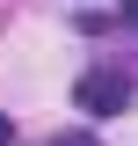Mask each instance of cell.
<instances>
[{
    "label": "cell",
    "mask_w": 138,
    "mask_h": 146,
    "mask_svg": "<svg viewBox=\"0 0 138 146\" xmlns=\"http://www.w3.org/2000/svg\"><path fill=\"white\" fill-rule=\"evenodd\" d=\"M138 95V73H116V66H95V73H80V88H73V102L87 110V117H116L124 102Z\"/></svg>",
    "instance_id": "cell-1"
},
{
    "label": "cell",
    "mask_w": 138,
    "mask_h": 146,
    "mask_svg": "<svg viewBox=\"0 0 138 146\" xmlns=\"http://www.w3.org/2000/svg\"><path fill=\"white\" fill-rule=\"evenodd\" d=\"M51 146H102L95 131H66V139H51Z\"/></svg>",
    "instance_id": "cell-2"
},
{
    "label": "cell",
    "mask_w": 138,
    "mask_h": 146,
    "mask_svg": "<svg viewBox=\"0 0 138 146\" xmlns=\"http://www.w3.org/2000/svg\"><path fill=\"white\" fill-rule=\"evenodd\" d=\"M116 15H124V22H131V29H138V0H116Z\"/></svg>",
    "instance_id": "cell-3"
},
{
    "label": "cell",
    "mask_w": 138,
    "mask_h": 146,
    "mask_svg": "<svg viewBox=\"0 0 138 146\" xmlns=\"http://www.w3.org/2000/svg\"><path fill=\"white\" fill-rule=\"evenodd\" d=\"M0 146H15V124H7V110H0Z\"/></svg>",
    "instance_id": "cell-4"
}]
</instances>
